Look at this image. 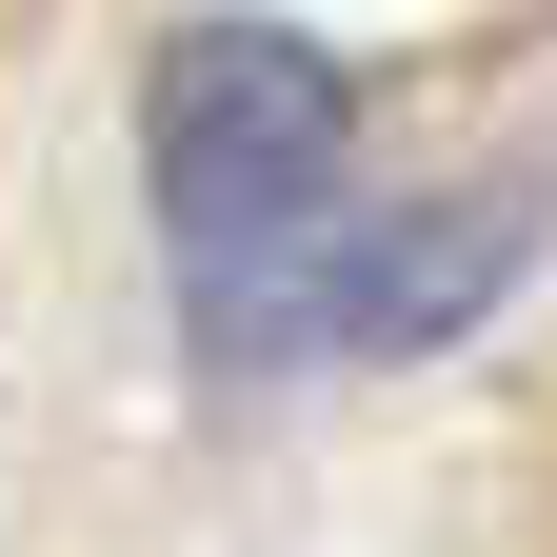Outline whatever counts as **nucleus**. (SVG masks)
<instances>
[{"label":"nucleus","instance_id":"obj_1","mask_svg":"<svg viewBox=\"0 0 557 557\" xmlns=\"http://www.w3.org/2000/svg\"><path fill=\"white\" fill-rule=\"evenodd\" d=\"M338 139H359V81L278 21H180L160 81H139V199L199 278H239L278 239L338 220Z\"/></svg>","mask_w":557,"mask_h":557},{"label":"nucleus","instance_id":"obj_2","mask_svg":"<svg viewBox=\"0 0 557 557\" xmlns=\"http://www.w3.org/2000/svg\"><path fill=\"white\" fill-rule=\"evenodd\" d=\"M518 259H537V180L398 199V220H319V239H278V259L220 278V338H239V359H418V338L498 319Z\"/></svg>","mask_w":557,"mask_h":557}]
</instances>
